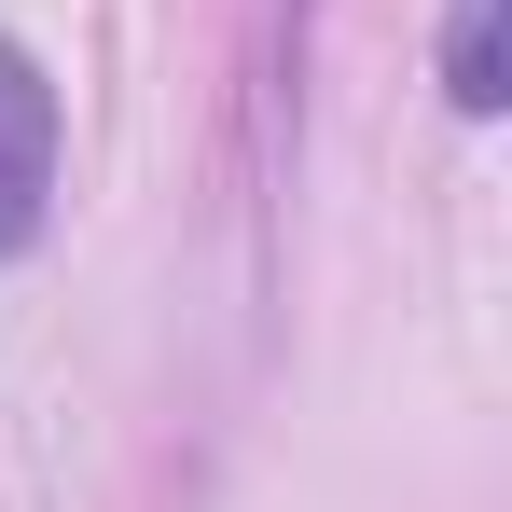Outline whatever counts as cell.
Here are the masks:
<instances>
[{
    "mask_svg": "<svg viewBox=\"0 0 512 512\" xmlns=\"http://www.w3.org/2000/svg\"><path fill=\"white\" fill-rule=\"evenodd\" d=\"M56 208V84L28 70V42H0V263L42 236Z\"/></svg>",
    "mask_w": 512,
    "mask_h": 512,
    "instance_id": "cell-1",
    "label": "cell"
},
{
    "mask_svg": "<svg viewBox=\"0 0 512 512\" xmlns=\"http://www.w3.org/2000/svg\"><path fill=\"white\" fill-rule=\"evenodd\" d=\"M499 28H512V0H457V14H443V97H457L471 125H499V97H512Z\"/></svg>",
    "mask_w": 512,
    "mask_h": 512,
    "instance_id": "cell-2",
    "label": "cell"
}]
</instances>
